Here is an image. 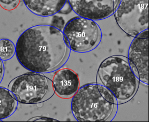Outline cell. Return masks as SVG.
<instances>
[{"instance_id":"1","label":"cell","mask_w":149,"mask_h":122,"mask_svg":"<svg viewBox=\"0 0 149 122\" xmlns=\"http://www.w3.org/2000/svg\"><path fill=\"white\" fill-rule=\"evenodd\" d=\"M70 49L63 31L47 24L31 26L23 32L16 44V56L30 72L48 73L60 69L67 62Z\"/></svg>"},{"instance_id":"2","label":"cell","mask_w":149,"mask_h":122,"mask_svg":"<svg viewBox=\"0 0 149 122\" xmlns=\"http://www.w3.org/2000/svg\"><path fill=\"white\" fill-rule=\"evenodd\" d=\"M72 98V114L80 122L106 121L118 104L113 93L99 83L82 86Z\"/></svg>"},{"instance_id":"3","label":"cell","mask_w":149,"mask_h":122,"mask_svg":"<svg viewBox=\"0 0 149 122\" xmlns=\"http://www.w3.org/2000/svg\"><path fill=\"white\" fill-rule=\"evenodd\" d=\"M101 84L113 93L118 104L126 103L137 93L139 81L132 71L128 58L115 55L101 62L98 70Z\"/></svg>"},{"instance_id":"4","label":"cell","mask_w":149,"mask_h":122,"mask_svg":"<svg viewBox=\"0 0 149 122\" xmlns=\"http://www.w3.org/2000/svg\"><path fill=\"white\" fill-rule=\"evenodd\" d=\"M8 89L19 103L34 105L42 103L54 95L53 82L42 73L22 74L13 79Z\"/></svg>"},{"instance_id":"5","label":"cell","mask_w":149,"mask_h":122,"mask_svg":"<svg viewBox=\"0 0 149 122\" xmlns=\"http://www.w3.org/2000/svg\"><path fill=\"white\" fill-rule=\"evenodd\" d=\"M63 34L71 50L79 53L93 50L101 42V29L94 20L75 17L65 24Z\"/></svg>"},{"instance_id":"6","label":"cell","mask_w":149,"mask_h":122,"mask_svg":"<svg viewBox=\"0 0 149 122\" xmlns=\"http://www.w3.org/2000/svg\"><path fill=\"white\" fill-rule=\"evenodd\" d=\"M116 22L132 37L149 29V0H116Z\"/></svg>"},{"instance_id":"7","label":"cell","mask_w":149,"mask_h":122,"mask_svg":"<svg viewBox=\"0 0 149 122\" xmlns=\"http://www.w3.org/2000/svg\"><path fill=\"white\" fill-rule=\"evenodd\" d=\"M128 60L134 73L139 82L149 83V30L134 37L128 54Z\"/></svg>"},{"instance_id":"8","label":"cell","mask_w":149,"mask_h":122,"mask_svg":"<svg viewBox=\"0 0 149 122\" xmlns=\"http://www.w3.org/2000/svg\"><path fill=\"white\" fill-rule=\"evenodd\" d=\"M70 6L79 16L100 20L114 14L116 0H68Z\"/></svg>"},{"instance_id":"9","label":"cell","mask_w":149,"mask_h":122,"mask_svg":"<svg viewBox=\"0 0 149 122\" xmlns=\"http://www.w3.org/2000/svg\"><path fill=\"white\" fill-rule=\"evenodd\" d=\"M52 82L55 93L63 99L72 98L80 85L77 73L69 68L58 70L53 77Z\"/></svg>"},{"instance_id":"10","label":"cell","mask_w":149,"mask_h":122,"mask_svg":"<svg viewBox=\"0 0 149 122\" xmlns=\"http://www.w3.org/2000/svg\"><path fill=\"white\" fill-rule=\"evenodd\" d=\"M68 0H23L24 5L33 14L49 17L60 12Z\"/></svg>"},{"instance_id":"11","label":"cell","mask_w":149,"mask_h":122,"mask_svg":"<svg viewBox=\"0 0 149 122\" xmlns=\"http://www.w3.org/2000/svg\"><path fill=\"white\" fill-rule=\"evenodd\" d=\"M18 104L8 89L0 87V121L12 116L17 110Z\"/></svg>"},{"instance_id":"12","label":"cell","mask_w":149,"mask_h":122,"mask_svg":"<svg viewBox=\"0 0 149 122\" xmlns=\"http://www.w3.org/2000/svg\"><path fill=\"white\" fill-rule=\"evenodd\" d=\"M16 53V45L7 38L0 39V59L7 61L11 59Z\"/></svg>"},{"instance_id":"13","label":"cell","mask_w":149,"mask_h":122,"mask_svg":"<svg viewBox=\"0 0 149 122\" xmlns=\"http://www.w3.org/2000/svg\"><path fill=\"white\" fill-rule=\"evenodd\" d=\"M21 0H0V6L3 10L12 11L17 8Z\"/></svg>"},{"instance_id":"14","label":"cell","mask_w":149,"mask_h":122,"mask_svg":"<svg viewBox=\"0 0 149 122\" xmlns=\"http://www.w3.org/2000/svg\"><path fill=\"white\" fill-rule=\"evenodd\" d=\"M5 73V69L2 60L0 59V83L3 80Z\"/></svg>"}]
</instances>
